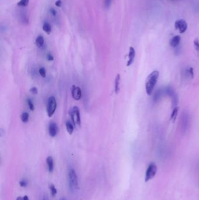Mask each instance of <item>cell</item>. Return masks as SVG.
Instances as JSON below:
<instances>
[{"instance_id":"484cf974","label":"cell","mask_w":199,"mask_h":200,"mask_svg":"<svg viewBox=\"0 0 199 200\" xmlns=\"http://www.w3.org/2000/svg\"><path fill=\"white\" fill-rule=\"evenodd\" d=\"M194 45L196 48V50H197L198 52H199V39H196L194 41Z\"/></svg>"},{"instance_id":"ba28073f","label":"cell","mask_w":199,"mask_h":200,"mask_svg":"<svg viewBox=\"0 0 199 200\" xmlns=\"http://www.w3.org/2000/svg\"><path fill=\"white\" fill-rule=\"evenodd\" d=\"M48 133L51 137H55L57 136L59 132V127L56 123L55 122H51L48 125Z\"/></svg>"},{"instance_id":"2e32d148","label":"cell","mask_w":199,"mask_h":200,"mask_svg":"<svg viewBox=\"0 0 199 200\" xmlns=\"http://www.w3.org/2000/svg\"><path fill=\"white\" fill-rule=\"evenodd\" d=\"M21 119L22 122L27 123L29 119V114L26 112H23L21 115Z\"/></svg>"},{"instance_id":"4316f807","label":"cell","mask_w":199,"mask_h":200,"mask_svg":"<svg viewBox=\"0 0 199 200\" xmlns=\"http://www.w3.org/2000/svg\"><path fill=\"white\" fill-rule=\"evenodd\" d=\"M112 0H105V5L106 8H110L112 4Z\"/></svg>"},{"instance_id":"5b68a950","label":"cell","mask_w":199,"mask_h":200,"mask_svg":"<svg viewBox=\"0 0 199 200\" xmlns=\"http://www.w3.org/2000/svg\"><path fill=\"white\" fill-rule=\"evenodd\" d=\"M157 172V166L154 163H150L148 166L146 173H145V181L146 182L148 181L149 180H151L155 176Z\"/></svg>"},{"instance_id":"44dd1931","label":"cell","mask_w":199,"mask_h":200,"mask_svg":"<svg viewBox=\"0 0 199 200\" xmlns=\"http://www.w3.org/2000/svg\"><path fill=\"white\" fill-rule=\"evenodd\" d=\"M27 104H28V106H29V109H30L31 111H34V109H35L34 104L33 102L32 101V100H31L30 98L27 99Z\"/></svg>"},{"instance_id":"7a4b0ae2","label":"cell","mask_w":199,"mask_h":200,"mask_svg":"<svg viewBox=\"0 0 199 200\" xmlns=\"http://www.w3.org/2000/svg\"><path fill=\"white\" fill-rule=\"evenodd\" d=\"M67 180L70 191L71 192L75 191L78 188V178L76 171L72 167L69 169Z\"/></svg>"},{"instance_id":"d6a6232c","label":"cell","mask_w":199,"mask_h":200,"mask_svg":"<svg viewBox=\"0 0 199 200\" xmlns=\"http://www.w3.org/2000/svg\"><path fill=\"white\" fill-rule=\"evenodd\" d=\"M55 4H56V5L57 6V7H60L61 6V2L60 0H59V1H56Z\"/></svg>"},{"instance_id":"30bf717a","label":"cell","mask_w":199,"mask_h":200,"mask_svg":"<svg viewBox=\"0 0 199 200\" xmlns=\"http://www.w3.org/2000/svg\"><path fill=\"white\" fill-rule=\"evenodd\" d=\"M46 164L47 166V169L49 173H53L54 169V159L52 156H48L46 160Z\"/></svg>"},{"instance_id":"8fae6325","label":"cell","mask_w":199,"mask_h":200,"mask_svg":"<svg viewBox=\"0 0 199 200\" xmlns=\"http://www.w3.org/2000/svg\"><path fill=\"white\" fill-rule=\"evenodd\" d=\"M180 36L179 35L175 36L170 41V45L172 47H175L179 44L180 41Z\"/></svg>"},{"instance_id":"603a6c76","label":"cell","mask_w":199,"mask_h":200,"mask_svg":"<svg viewBox=\"0 0 199 200\" xmlns=\"http://www.w3.org/2000/svg\"><path fill=\"white\" fill-rule=\"evenodd\" d=\"M19 183L20 186L22 187H26L28 186V181L25 178H23L21 180H20Z\"/></svg>"},{"instance_id":"8992f818","label":"cell","mask_w":199,"mask_h":200,"mask_svg":"<svg viewBox=\"0 0 199 200\" xmlns=\"http://www.w3.org/2000/svg\"><path fill=\"white\" fill-rule=\"evenodd\" d=\"M71 95L74 100L76 101L80 100L82 97V91L81 89L77 85H72L71 88Z\"/></svg>"},{"instance_id":"7c38bea8","label":"cell","mask_w":199,"mask_h":200,"mask_svg":"<svg viewBox=\"0 0 199 200\" xmlns=\"http://www.w3.org/2000/svg\"><path fill=\"white\" fill-rule=\"evenodd\" d=\"M120 75L118 74L116 77L115 82V91L116 94H118L120 91Z\"/></svg>"},{"instance_id":"836d02e7","label":"cell","mask_w":199,"mask_h":200,"mask_svg":"<svg viewBox=\"0 0 199 200\" xmlns=\"http://www.w3.org/2000/svg\"><path fill=\"white\" fill-rule=\"evenodd\" d=\"M23 198H24V200H29V197L27 196H25Z\"/></svg>"},{"instance_id":"83f0119b","label":"cell","mask_w":199,"mask_h":200,"mask_svg":"<svg viewBox=\"0 0 199 200\" xmlns=\"http://www.w3.org/2000/svg\"><path fill=\"white\" fill-rule=\"evenodd\" d=\"M172 97H173V104L174 106H176L178 102V97L175 94L172 96Z\"/></svg>"},{"instance_id":"5bb4252c","label":"cell","mask_w":199,"mask_h":200,"mask_svg":"<svg viewBox=\"0 0 199 200\" xmlns=\"http://www.w3.org/2000/svg\"><path fill=\"white\" fill-rule=\"evenodd\" d=\"M66 127L68 133L70 135H72L74 130V124H72L70 121H67L66 122Z\"/></svg>"},{"instance_id":"9a60e30c","label":"cell","mask_w":199,"mask_h":200,"mask_svg":"<svg viewBox=\"0 0 199 200\" xmlns=\"http://www.w3.org/2000/svg\"><path fill=\"white\" fill-rule=\"evenodd\" d=\"M43 30L47 34H50L51 32V25L47 22H45L43 25Z\"/></svg>"},{"instance_id":"9c48e42d","label":"cell","mask_w":199,"mask_h":200,"mask_svg":"<svg viewBox=\"0 0 199 200\" xmlns=\"http://www.w3.org/2000/svg\"><path fill=\"white\" fill-rule=\"evenodd\" d=\"M135 56H136L135 49L134 47L131 46L130 47V49H129V60L127 63V66H130L133 64L134 58H135Z\"/></svg>"},{"instance_id":"7402d4cb","label":"cell","mask_w":199,"mask_h":200,"mask_svg":"<svg viewBox=\"0 0 199 200\" xmlns=\"http://www.w3.org/2000/svg\"><path fill=\"white\" fill-rule=\"evenodd\" d=\"M29 2V0H21L18 3V5L21 6V7H26L28 5Z\"/></svg>"},{"instance_id":"f546056e","label":"cell","mask_w":199,"mask_h":200,"mask_svg":"<svg viewBox=\"0 0 199 200\" xmlns=\"http://www.w3.org/2000/svg\"><path fill=\"white\" fill-rule=\"evenodd\" d=\"M30 91H31V93L32 94H34V95H36V94H37V93H38L37 88L36 87H35L31 88V90H30Z\"/></svg>"},{"instance_id":"ffe728a7","label":"cell","mask_w":199,"mask_h":200,"mask_svg":"<svg viewBox=\"0 0 199 200\" xmlns=\"http://www.w3.org/2000/svg\"><path fill=\"white\" fill-rule=\"evenodd\" d=\"M39 73L40 74V75L41 76V77L45 78L46 77V70L45 69V68L44 67H41L39 70Z\"/></svg>"},{"instance_id":"6da1fadb","label":"cell","mask_w":199,"mask_h":200,"mask_svg":"<svg viewBox=\"0 0 199 200\" xmlns=\"http://www.w3.org/2000/svg\"><path fill=\"white\" fill-rule=\"evenodd\" d=\"M159 71L155 70L151 73L147 77L145 82V91L148 95L152 94L154 88L159 78Z\"/></svg>"},{"instance_id":"ac0fdd59","label":"cell","mask_w":199,"mask_h":200,"mask_svg":"<svg viewBox=\"0 0 199 200\" xmlns=\"http://www.w3.org/2000/svg\"><path fill=\"white\" fill-rule=\"evenodd\" d=\"M49 188H50V193H51V194L52 195V196H55L57 193V190L55 186L53 184H51L49 186Z\"/></svg>"},{"instance_id":"8d00e7d4","label":"cell","mask_w":199,"mask_h":200,"mask_svg":"<svg viewBox=\"0 0 199 200\" xmlns=\"http://www.w3.org/2000/svg\"><path fill=\"white\" fill-rule=\"evenodd\" d=\"M59 200H66V198H64V197H62V198H61Z\"/></svg>"},{"instance_id":"1f68e13d","label":"cell","mask_w":199,"mask_h":200,"mask_svg":"<svg viewBox=\"0 0 199 200\" xmlns=\"http://www.w3.org/2000/svg\"><path fill=\"white\" fill-rule=\"evenodd\" d=\"M50 12L51 13V14L54 16H56V13H57V12L54 9V8H51L50 9Z\"/></svg>"},{"instance_id":"52a82bcc","label":"cell","mask_w":199,"mask_h":200,"mask_svg":"<svg viewBox=\"0 0 199 200\" xmlns=\"http://www.w3.org/2000/svg\"><path fill=\"white\" fill-rule=\"evenodd\" d=\"M175 27L180 33L183 34L186 31L187 29V24L184 19L177 20L175 23Z\"/></svg>"},{"instance_id":"d590c367","label":"cell","mask_w":199,"mask_h":200,"mask_svg":"<svg viewBox=\"0 0 199 200\" xmlns=\"http://www.w3.org/2000/svg\"><path fill=\"white\" fill-rule=\"evenodd\" d=\"M48 200L47 196H46V195H45V196H44V197H43V200Z\"/></svg>"},{"instance_id":"4dcf8cb0","label":"cell","mask_w":199,"mask_h":200,"mask_svg":"<svg viewBox=\"0 0 199 200\" xmlns=\"http://www.w3.org/2000/svg\"><path fill=\"white\" fill-rule=\"evenodd\" d=\"M189 74L191 75V76H192V77H193V76H194V72H193V68H190V69L189 70Z\"/></svg>"},{"instance_id":"3957f363","label":"cell","mask_w":199,"mask_h":200,"mask_svg":"<svg viewBox=\"0 0 199 200\" xmlns=\"http://www.w3.org/2000/svg\"><path fill=\"white\" fill-rule=\"evenodd\" d=\"M71 117L72 122L75 127H81V119L80 111L78 107L77 106H74L71 110Z\"/></svg>"},{"instance_id":"f1b7e54d","label":"cell","mask_w":199,"mask_h":200,"mask_svg":"<svg viewBox=\"0 0 199 200\" xmlns=\"http://www.w3.org/2000/svg\"><path fill=\"white\" fill-rule=\"evenodd\" d=\"M46 58H47V60L48 61H53L54 60V57H53V55L51 53H47V55H46Z\"/></svg>"},{"instance_id":"cb8c5ba5","label":"cell","mask_w":199,"mask_h":200,"mask_svg":"<svg viewBox=\"0 0 199 200\" xmlns=\"http://www.w3.org/2000/svg\"><path fill=\"white\" fill-rule=\"evenodd\" d=\"M21 21H22V23L28 24V22H29L27 16H26V15H25V14H22V15L21 16Z\"/></svg>"},{"instance_id":"d4e9b609","label":"cell","mask_w":199,"mask_h":200,"mask_svg":"<svg viewBox=\"0 0 199 200\" xmlns=\"http://www.w3.org/2000/svg\"><path fill=\"white\" fill-rule=\"evenodd\" d=\"M166 91L167 94H168L170 96H173L175 94L174 92V90H172V88L171 87H168L166 90Z\"/></svg>"},{"instance_id":"e0dca14e","label":"cell","mask_w":199,"mask_h":200,"mask_svg":"<svg viewBox=\"0 0 199 200\" xmlns=\"http://www.w3.org/2000/svg\"><path fill=\"white\" fill-rule=\"evenodd\" d=\"M161 96H162V91L161 90H158L154 94V100L155 101H158L161 98Z\"/></svg>"},{"instance_id":"277c9868","label":"cell","mask_w":199,"mask_h":200,"mask_svg":"<svg viewBox=\"0 0 199 200\" xmlns=\"http://www.w3.org/2000/svg\"><path fill=\"white\" fill-rule=\"evenodd\" d=\"M57 108V101L54 96H51L48 98L47 101L46 112L48 117H51Z\"/></svg>"},{"instance_id":"d6986e66","label":"cell","mask_w":199,"mask_h":200,"mask_svg":"<svg viewBox=\"0 0 199 200\" xmlns=\"http://www.w3.org/2000/svg\"><path fill=\"white\" fill-rule=\"evenodd\" d=\"M178 110H179V108L177 106H176V107H175V108L174 109L173 111H172V115H171V119H173L174 122L175 121L177 115Z\"/></svg>"},{"instance_id":"e575fe53","label":"cell","mask_w":199,"mask_h":200,"mask_svg":"<svg viewBox=\"0 0 199 200\" xmlns=\"http://www.w3.org/2000/svg\"><path fill=\"white\" fill-rule=\"evenodd\" d=\"M16 200H24V198L22 197H18L16 198Z\"/></svg>"},{"instance_id":"4fadbf2b","label":"cell","mask_w":199,"mask_h":200,"mask_svg":"<svg viewBox=\"0 0 199 200\" xmlns=\"http://www.w3.org/2000/svg\"><path fill=\"white\" fill-rule=\"evenodd\" d=\"M45 43V39L44 37L42 36H38L36 39L35 43L36 45L38 47H42Z\"/></svg>"}]
</instances>
